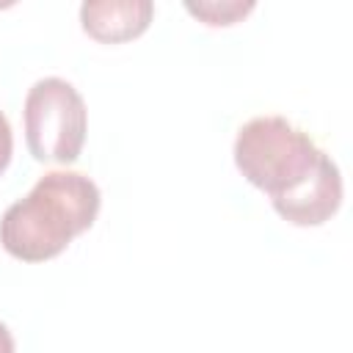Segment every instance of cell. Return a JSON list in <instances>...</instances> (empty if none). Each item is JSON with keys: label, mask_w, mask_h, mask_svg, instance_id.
<instances>
[{"label": "cell", "mask_w": 353, "mask_h": 353, "mask_svg": "<svg viewBox=\"0 0 353 353\" xmlns=\"http://www.w3.org/2000/svg\"><path fill=\"white\" fill-rule=\"evenodd\" d=\"M25 141L39 163H74L85 143V102L80 91L61 80H36L25 97Z\"/></svg>", "instance_id": "cell-3"}, {"label": "cell", "mask_w": 353, "mask_h": 353, "mask_svg": "<svg viewBox=\"0 0 353 353\" xmlns=\"http://www.w3.org/2000/svg\"><path fill=\"white\" fill-rule=\"evenodd\" d=\"M154 17L149 0H88L80 6L83 30L102 44L138 39Z\"/></svg>", "instance_id": "cell-4"}, {"label": "cell", "mask_w": 353, "mask_h": 353, "mask_svg": "<svg viewBox=\"0 0 353 353\" xmlns=\"http://www.w3.org/2000/svg\"><path fill=\"white\" fill-rule=\"evenodd\" d=\"M188 14L199 17L204 25H212V28H221V25H234L240 22L245 14L254 11V3L251 0H207V3H185Z\"/></svg>", "instance_id": "cell-5"}, {"label": "cell", "mask_w": 353, "mask_h": 353, "mask_svg": "<svg viewBox=\"0 0 353 353\" xmlns=\"http://www.w3.org/2000/svg\"><path fill=\"white\" fill-rule=\"evenodd\" d=\"M0 353H14V336L6 323H0Z\"/></svg>", "instance_id": "cell-7"}, {"label": "cell", "mask_w": 353, "mask_h": 353, "mask_svg": "<svg viewBox=\"0 0 353 353\" xmlns=\"http://www.w3.org/2000/svg\"><path fill=\"white\" fill-rule=\"evenodd\" d=\"M11 149H14V135H11V124L6 119V113L0 110V174L8 168L11 163Z\"/></svg>", "instance_id": "cell-6"}, {"label": "cell", "mask_w": 353, "mask_h": 353, "mask_svg": "<svg viewBox=\"0 0 353 353\" xmlns=\"http://www.w3.org/2000/svg\"><path fill=\"white\" fill-rule=\"evenodd\" d=\"M234 165L295 226H320L342 204L336 163L281 116H256L240 127Z\"/></svg>", "instance_id": "cell-1"}, {"label": "cell", "mask_w": 353, "mask_h": 353, "mask_svg": "<svg viewBox=\"0 0 353 353\" xmlns=\"http://www.w3.org/2000/svg\"><path fill=\"white\" fill-rule=\"evenodd\" d=\"M102 196L94 179L77 171H50L0 218L3 248L22 262L58 256L97 221Z\"/></svg>", "instance_id": "cell-2"}]
</instances>
